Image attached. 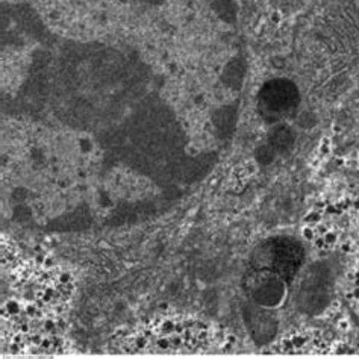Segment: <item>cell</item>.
<instances>
[{"instance_id":"6da1fadb","label":"cell","mask_w":359,"mask_h":359,"mask_svg":"<svg viewBox=\"0 0 359 359\" xmlns=\"http://www.w3.org/2000/svg\"><path fill=\"white\" fill-rule=\"evenodd\" d=\"M304 250L290 238H276L266 243L255 253V266L259 270L276 273L282 279L291 278L300 266Z\"/></svg>"},{"instance_id":"7a4b0ae2","label":"cell","mask_w":359,"mask_h":359,"mask_svg":"<svg viewBox=\"0 0 359 359\" xmlns=\"http://www.w3.org/2000/svg\"><path fill=\"white\" fill-rule=\"evenodd\" d=\"M299 91L296 85L287 79H275L264 85L259 93L261 114L269 120H278L296 108Z\"/></svg>"},{"instance_id":"3957f363","label":"cell","mask_w":359,"mask_h":359,"mask_svg":"<svg viewBox=\"0 0 359 359\" xmlns=\"http://www.w3.org/2000/svg\"><path fill=\"white\" fill-rule=\"evenodd\" d=\"M330 294V280L326 273L318 271L316 276L308 278L305 287H304V305L308 311H320L323 309Z\"/></svg>"},{"instance_id":"277c9868","label":"cell","mask_w":359,"mask_h":359,"mask_svg":"<svg viewBox=\"0 0 359 359\" xmlns=\"http://www.w3.org/2000/svg\"><path fill=\"white\" fill-rule=\"evenodd\" d=\"M292 141H294V135L288 126H278L270 134V147L275 152H285L288 147H291Z\"/></svg>"},{"instance_id":"5b68a950","label":"cell","mask_w":359,"mask_h":359,"mask_svg":"<svg viewBox=\"0 0 359 359\" xmlns=\"http://www.w3.org/2000/svg\"><path fill=\"white\" fill-rule=\"evenodd\" d=\"M235 120H237V112L232 107H226L215 114L214 125L222 135H229L235 128Z\"/></svg>"},{"instance_id":"8992f818","label":"cell","mask_w":359,"mask_h":359,"mask_svg":"<svg viewBox=\"0 0 359 359\" xmlns=\"http://www.w3.org/2000/svg\"><path fill=\"white\" fill-rule=\"evenodd\" d=\"M214 11L219 14L223 20L233 22L235 20V4L233 0H210Z\"/></svg>"},{"instance_id":"52a82bcc","label":"cell","mask_w":359,"mask_h":359,"mask_svg":"<svg viewBox=\"0 0 359 359\" xmlns=\"http://www.w3.org/2000/svg\"><path fill=\"white\" fill-rule=\"evenodd\" d=\"M244 74V69H243V62L235 60L233 62H231L228 67L224 70V82H228L232 87H240L241 79Z\"/></svg>"}]
</instances>
